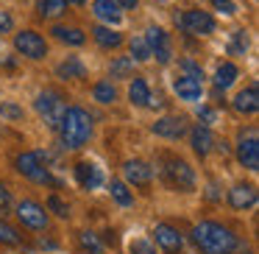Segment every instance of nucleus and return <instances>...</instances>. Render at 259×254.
Returning a JSON list of instances; mask_svg holds the SVG:
<instances>
[{
    "label": "nucleus",
    "instance_id": "obj_31",
    "mask_svg": "<svg viewBox=\"0 0 259 254\" xmlns=\"http://www.w3.org/2000/svg\"><path fill=\"white\" fill-rule=\"evenodd\" d=\"M128 51H131V59H134V62H148V59H151V48H148L145 37H131Z\"/></svg>",
    "mask_w": 259,
    "mask_h": 254
},
{
    "label": "nucleus",
    "instance_id": "obj_30",
    "mask_svg": "<svg viewBox=\"0 0 259 254\" xmlns=\"http://www.w3.org/2000/svg\"><path fill=\"white\" fill-rule=\"evenodd\" d=\"M0 118L9 123H20V120H25V109L17 101H0Z\"/></svg>",
    "mask_w": 259,
    "mask_h": 254
},
{
    "label": "nucleus",
    "instance_id": "obj_29",
    "mask_svg": "<svg viewBox=\"0 0 259 254\" xmlns=\"http://www.w3.org/2000/svg\"><path fill=\"white\" fill-rule=\"evenodd\" d=\"M78 246H81V251H87V254H103V240L90 229L78 232Z\"/></svg>",
    "mask_w": 259,
    "mask_h": 254
},
{
    "label": "nucleus",
    "instance_id": "obj_26",
    "mask_svg": "<svg viewBox=\"0 0 259 254\" xmlns=\"http://www.w3.org/2000/svg\"><path fill=\"white\" fill-rule=\"evenodd\" d=\"M67 0H36V14L39 20H59L67 14Z\"/></svg>",
    "mask_w": 259,
    "mask_h": 254
},
{
    "label": "nucleus",
    "instance_id": "obj_37",
    "mask_svg": "<svg viewBox=\"0 0 259 254\" xmlns=\"http://www.w3.org/2000/svg\"><path fill=\"white\" fill-rule=\"evenodd\" d=\"M179 70H187V73H192V76H198V79H203V67L195 62V59H181V62H179Z\"/></svg>",
    "mask_w": 259,
    "mask_h": 254
},
{
    "label": "nucleus",
    "instance_id": "obj_11",
    "mask_svg": "<svg viewBox=\"0 0 259 254\" xmlns=\"http://www.w3.org/2000/svg\"><path fill=\"white\" fill-rule=\"evenodd\" d=\"M145 42H148V48H151V59H156L159 64H167L170 59H173V45H170V37H167L164 28H159V25H148Z\"/></svg>",
    "mask_w": 259,
    "mask_h": 254
},
{
    "label": "nucleus",
    "instance_id": "obj_4",
    "mask_svg": "<svg viewBox=\"0 0 259 254\" xmlns=\"http://www.w3.org/2000/svg\"><path fill=\"white\" fill-rule=\"evenodd\" d=\"M14 168H17L20 176H25V179L34 182V185H48V187L56 185V179H53L51 168L45 165V159H42L39 151H23V154H17Z\"/></svg>",
    "mask_w": 259,
    "mask_h": 254
},
{
    "label": "nucleus",
    "instance_id": "obj_40",
    "mask_svg": "<svg viewBox=\"0 0 259 254\" xmlns=\"http://www.w3.org/2000/svg\"><path fill=\"white\" fill-rule=\"evenodd\" d=\"M6 31H12V14H0V34H6Z\"/></svg>",
    "mask_w": 259,
    "mask_h": 254
},
{
    "label": "nucleus",
    "instance_id": "obj_1",
    "mask_svg": "<svg viewBox=\"0 0 259 254\" xmlns=\"http://www.w3.org/2000/svg\"><path fill=\"white\" fill-rule=\"evenodd\" d=\"M192 243L201 254H234L242 246L240 237L218 221H201L192 226Z\"/></svg>",
    "mask_w": 259,
    "mask_h": 254
},
{
    "label": "nucleus",
    "instance_id": "obj_19",
    "mask_svg": "<svg viewBox=\"0 0 259 254\" xmlns=\"http://www.w3.org/2000/svg\"><path fill=\"white\" fill-rule=\"evenodd\" d=\"M56 79L62 81H84L87 79V64L78 56H64L56 64Z\"/></svg>",
    "mask_w": 259,
    "mask_h": 254
},
{
    "label": "nucleus",
    "instance_id": "obj_41",
    "mask_svg": "<svg viewBox=\"0 0 259 254\" xmlns=\"http://www.w3.org/2000/svg\"><path fill=\"white\" fill-rule=\"evenodd\" d=\"M114 3H117L120 9H137L140 6V0H114Z\"/></svg>",
    "mask_w": 259,
    "mask_h": 254
},
{
    "label": "nucleus",
    "instance_id": "obj_20",
    "mask_svg": "<svg viewBox=\"0 0 259 254\" xmlns=\"http://www.w3.org/2000/svg\"><path fill=\"white\" fill-rule=\"evenodd\" d=\"M153 95H151V87H148V81L142 79V76H131L128 81V103L137 109H145L151 106Z\"/></svg>",
    "mask_w": 259,
    "mask_h": 254
},
{
    "label": "nucleus",
    "instance_id": "obj_22",
    "mask_svg": "<svg viewBox=\"0 0 259 254\" xmlns=\"http://www.w3.org/2000/svg\"><path fill=\"white\" fill-rule=\"evenodd\" d=\"M92 14L106 25H117L123 20V9L114 0H92Z\"/></svg>",
    "mask_w": 259,
    "mask_h": 254
},
{
    "label": "nucleus",
    "instance_id": "obj_17",
    "mask_svg": "<svg viewBox=\"0 0 259 254\" xmlns=\"http://www.w3.org/2000/svg\"><path fill=\"white\" fill-rule=\"evenodd\" d=\"M187 134H190L192 151H195L201 159L212 154V148H214V134H212V129H209L206 123H195L192 129H187Z\"/></svg>",
    "mask_w": 259,
    "mask_h": 254
},
{
    "label": "nucleus",
    "instance_id": "obj_34",
    "mask_svg": "<svg viewBox=\"0 0 259 254\" xmlns=\"http://www.w3.org/2000/svg\"><path fill=\"white\" fill-rule=\"evenodd\" d=\"M245 51H248V34L245 31H234V37L229 42V53L231 56H245Z\"/></svg>",
    "mask_w": 259,
    "mask_h": 254
},
{
    "label": "nucleus",
    "instance_id": "obj_10",
    "mask_svg": "<svg viewBox=\"0 0 259 254\" xmlns=\"http://www.w3.org/2000/svg\"><path fill=\"white\" fill-rule=\"evenodd\" d=\"M170 87H173L176 98L184 103H198L203 98V79L187 73V70H179V73L170 79Z\"/></svg>",
    "mask_w": 259,
    "mask_h": 254
},
{
    "label": "nucleus",
    "instance_id": "obj_12",
    "mask_svg": "<svg viewBox=\"0 0 259 254\" xmlns=\"http://www.w3.org/2000/svg\"><path fill=\"white\" fill-rule=\"evenodd\" d=\"M153 243H156L164 254H179L181 248H184V235L170 224H156L153 226Z\"/></svg>",
    "mask_w": 259,
    "mask_h": 254
},
{
    "label": "nucleus",
    "instance_id": "obj_32",
    "mask_svg": "<svg viewBox=\"0 0 259 254\" xmlns=\"http://www.w3.org/2000/svg\"><path fill=\"white\" fill-rule=\"evenodd\" d=\"M0 243H6V246H20V243H23L20 229L12 224H6L3 218H0Z\"/></svg>",
    "mask_w": 259,
    "mask_h": 254
},
{
    "label": "nucleus",
    "instance_id": "obj_5",
    "mask_svg": "<svg viewBox=\"0 0 259 254\" xmlns=\"http://www.w3.org/2000/svg\"><path fill=\"white\" fill-rule=\"evenodd\" d=\"M67 106H70L67 98H64L59 90H42L39 95H36V101H34L36 115H39V118L45 120L48 129H56L59 120H62V115H64V109H67Z\"/></svg>",
    "mask_w": 259,
    "mask_h": 254
},
{
    "label": "nucleus",
    "instance_id": "obj_42",
    "mask_svg": "<svg viewBox=\"0 0 259 254\" xmlns=\"http://www.w3.org/2000/svg\"><path fill=\"white\" fill-rule=\"evenodd\" d=\"M67 3H73V6H84L87 0H67Z\"/></svg>",
    "mask_w": 259,
    "mask_h": 254
},
{
    "label": "nucleus",
    "instance_id": "obj_2",
    "mask_svg": "<svg viewBox=\"0 0 259 254\" xmlns=\"http://www.w3.org/2000/svg\"><path fill=\"white\" fill-rule=\"evenodd\" d=\"M59 140H62L64 151H78L87 142L92 140V131H95V120L87 112L84 106H67L56 126Z\"/></svg>",
    "mask_w": 259,
    "mask_h": 254
},
{
    "label": "nucleus",
    "instance_id": "obj_16",
    "mask_svg": "<svg viewBox=\"0 0 259 254\" xmlns=\"http://www.w3.org/2000/svg\"><path fill=\"white\" fill-rule=\"evenodd\" d=\"M231 109H234L237 115H242V118H253V115L259 112V90H256V81L245 84L240 92H237L234 101H231Z\"/></svg>",
    "mask_w": 259,
    "mask_h": 254
},
{
    "label": "nucleus",
    "instance_id": "obj_38",
    "mask_svg": "<svg viewBox=\"0 0 259 254\" xmlns=\"http://www.w3.org/2000/svg\"><path fill=\"white\" fill-rule=\"evenodd\" d=\"M12 209V190L6 185H0V218Z\"/></svg>",
    "mask_w": 259,
    "mask_h": 254
},
{
    "label": "nucleus",
    "instance_id": "obj_27",
    "mask_svg": "<svg viewBox=\"0 0 259 254\" xmlns=\"http://www.w3.org/2000/svg\"><path fill=\"white\" fill-rule=\"evenodd\" d=\"M134 76V59L131 56H114L109 64V79L112 81H125Z\"/></svg>",
    "mask_w": 259,
    "mask_h": 254
},
{
    "label": "nucleus",
    "instance_id": "obj_23",
    "mask_svg": "<svg viewBox=\"0 0 259 254\" xmlns=\"http://www.w3.org/2000/svg\"><path fill=\"white\" fill-rule=\"evenodd\" d=\"M51 34H53L56 42H62V45H73V48H81L87 42V34L81 28H75V25H53Z\"/></svg>",
    "mask_w": 259,
    "mask_h": 254
},
{
    "label": "nucleus",
    "instance_id": "obj_36",
    "mask_svg": "<svg viewBox=\"0 0 259 254\" xmlns=\"http://www.w3.org/2000/svg\"><path fill=\"white\" fill-rule=\"evenodd\" d=\"M131 254H156V248H153V243H148L145 237H137L134 243L128 246Z\"/></svg>",
    "mask_w": 259,
    "mask_h": 254
},
{
    "label": "nucleus",
    "instance_id": "obj_15",
    "mask_svg": "<svg viewBox=\"0 0 259 254\" xmlns=\"http://www.w3.org/2000/svg\"><path fill=\"white\" fill-rule=\"evenodd\" d=\"M151 129L156 137H164V140H181V137H187L190 126H187V118H181V115H164Z\"/></svg>",
    "mask_w": 259,
    "mask_h": 254
},
{
    "label": "nucleus",
    "instance_id": "obj_28",
    "mask_svg": "<svg viewBox=\"0 0 259 254\" xmlns=\"http://www.w3.org/2000/svg\"><path fill=\"white\" fill-rule=\"evenodd\" d=\"M109 196H112L120 207H131V204H134V190H131L123 179H112V182H109Z\"/></svg>",
    "mask_w": 259,
    "mask_h": 254
},
{
    "label": "nucleus",
    "instance_id": "obj_24",
    "mask_svg": "<svg viewBox=\"0 0 259 254\" xmlns=\"http://www.w3.org/2000/svg\"><path fill=\"white\" fill-rule=\"evenodd\" d=\"M240 79V67H237L234 62H223V64H218V70H214V79H212V84H214V90H220V92H226L234 81Z\"/></svg>",
    "mask_w": 259,
    "mask_h": 254
},
{
    "label": "nucleus",
    "instance_id": "obj_3",
    "mask_svg": "<svg viewBox=\"0 0 259 254\" xmlns=\"http://www.w3.org/2000/svg\"><path fill=\"white\" fill-rule=\"evenodd\" d=\"M156 173L162 179L164 187L170 190H181V193H192L195 190V170L190 168V162L176 154H162L156 162Z\"/></svg>",
    "mask_w": 259,
    "mask_h": 254
},
{
    "label": "nucleus",
    "instance_id": "obj_8",
    "mask_svg": "<svg viewBox=\"0 0 259 254\" xmlns=\"http://www.w3.org/2000/svg\"><path fill=\"white\" fill-rule=\"evenodd\" d=\"M176 25H179L184 34H192V37H209L218 28L212 14L201 12V9H187L184 14H176Z\"/></svg>",
    "mask_w": 259,
    "mask_h": 254
},
{
    "label": "nucleus",
    "instance_id": "obj_7",
    "mask_svg": "<svg viewBox=\"0 0 259 254\" xmlns=\"http://www.w3.org/2000/svg\"><path fill=\"white\" fill-rule=\"evenodd\" d=\"M234 157L245 170H251V173L259 170V134H256V126H248V129L240 131L237 146H234Z\"/></svg>",
    "mask_w": 259,
    "mask_h": 254
},
{
    "label": "nucleus",
    "instance_id": "obj_14",
    "mask_svg": "<svg viewBox=\"0 0 259 254\" xmlns=\"http://www.w3.org/2000/svg\"><path fill=\"white\" fill-rule=\"evenodd\" d=\"M256 201H259V196H256V187H253L251 182H237V185L229 190V207L237 209V212L253 209Z\"/></svg>",
    "mask_w": 259,
    "mask_h": 254
},
{
    "label": "nucleus",
    "instance_id": "obj_6",
    "mask_svg": "<svg viewBox=\"0 0 259 254\" xmlns=\"http://www.w3.org/2000/svg\"><path fill=\"white\" fill-rule=\"evenodd\" d=\"M14 51L23 59H28V62H42V59H48V53H51V45H48V40L39 31L25 28V31H17V34H14Z\"/></svg>",
    "mask_w": 259,
    "mask_h": 254
},
{
    "label": "nucleus",
    "instance_id": "obj_18",
    "mask_svg": "<svg viewBox=\"0 0 259 254\" xmlns=\"http://www.w3.org/2000/svg\"><path fill=\"white\" fill-rule=\"evenodd\" d=\"M92 40H95V45L101 48V51H120L125 37L120 34V31H114L112 25H95V28H92Z\"/></svg>",
    "mask_w": 259,
    "mask_h": 254
},
{
    "label": "nucleus",
    "instance_id": "obj_35",
    "mask_svg": "<svg viewBox=\"0 0 259 254\" xmlns=\"http://www.w3.org/2000/svg\"><path fill=\"white\" fill-rule=\"evenodd\" d=\"M212 9H214V12H220L223 17H234V14H237V3H234V0H212Z\"/></svg>",
    "mask_w": 259,
    "mask_h": 254
},
{
    "label": "nucleus",
    "instance_id": "obj_33",
    "mask_svg": "<svg viewBox=\"0 0 259 254\" xmlns=\"http://www.w3.org/2000/svg\"><path fill=\"white\" fill-rule=\"evenodd\" d=\"M45 209H48V212H53L56 218H62V221H67L70 215H73V212H70V204H64L59 196H48V204H45Z\"/></svg>",
    "mask_w": 259,
    "mask_h": 254
},
{
    "label": "nucleus",
    "instance_id": "obj_21",
    "mask_svg": "<svg viewBox=\"0 0 259 254\" xmlns=\"http://www.w3.org/2000/svg\"><path fill=\"white\" fill-rule=\"evenodd\" d=\"M75 179H78L81 190H98L103 185V173L98 165L92 162H75Z\"/></svg>",
    "mask_w": 259,
    "mask_h": 254
},
{
    "label": "nucleus",
    "instance_id": "obj_13",
    "mask_svg": "<svg viewBox=\"0 0 259 254\" xmlns=\"http://www.w3.org/2000/svg\"><path fill=\"white\" fill-rule=\"evenodd\" d=\"M123 182L128 187H151L153 182V168L142 159H128L123 165Z\"/></svg>",
    "mask_w": 259,
    "mask_h": 254
},
{
    "label": "nucleus",
    "instance_id": "obj_39",
    "mask_svg": "<svg viewBox=\"0 0 259 254\" xmlns=\"http://www.w3.org/2000/svg\"><path fill=\"white\" fill-rule=\"evenodd\" d=\"M198 115H201V123H214V118H218V115H214V109L212 106H201V112H198Z\"/></svg>",
    "mask_w": 259,
    "mask_h": 254
},
{
    "label": "nucleus",
    "instance_id": "obj_9",
    "mask_svg": "<svg viewBox=\"0 0 259 254\" xmlns=\"http://www.w3.org/2000/svg\"><path fill=\"white\" fill-rule=\"evenodd\" d=\"M14 215H17V221L25 226V229L42 232V229L51 226V212H48L39 201H34V198H23V201H17Z\"/></svg>",
    "mask_w": 259,
    "mask_h": 254
},
{
    "label": "nucleus",
    "instance_id": "obj_25",
    "mask_svg": "<svg viewBox=\"0 0 259 254\" xmlns=\"http://www.w3.org/2000/svg\"><path fill=\"white\" fill-rule=\"evenodd\" d=\"M92 101H98L101 106H112L114 101H117V87H114L112 79H101L92 84Z\"/></svg>",
    "mask_w": 259,
    "mask_h": 254
}]
</instances>
